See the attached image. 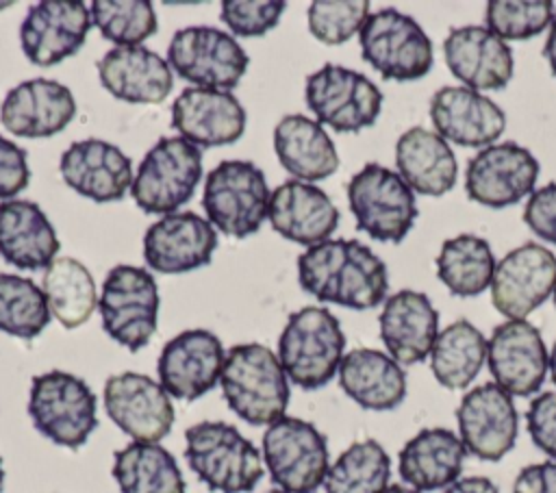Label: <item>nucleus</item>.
<instances>
[{"instance_id": "nucleus-35", "label": "nucleus", "mask_w": 556, "mask_h": 493, "mask_svg": "<svg viewBox=\"0 0 556 493\" xmlns=\"http://www.w3.org/2000/svg\"><path fill=\"white\" fill-rule=\"evenodd\" d=\"M113 478L122 493H185L176 458L159 443L132 441L113 456Z\"/></svg>"}, {"instance_id": "nucleus-44", "label": "nucleus", "mask_w": 556, "mask_h": 493, "mask_svg": "<svg viewBox=\"0 0 556 493\" xmlns=\"http://www.w3.org/2000/svg\"><path fill=\"white\" fill-rule=\"evenodd\" d=\"M285 9L282 0H224L219 17L237 37H261L280 22Z\"/></svg>"}, {"instance_id": "nucleus-30", "label": "nucleus", "mask_w": 556, "mask_h": 493, "mask_svg": "<svg viewBox=\"0 0 556 493\" xmlns=\"http://www.w3.org/2000/svg\"><path fill=\"white\" fill-rule=\"evenodd\" d=\"M467 450L450 428H424L410 437L397 456V471L406 486L424 491H445L460 478Z\"/></svg>"}, {"instance_id": "nucleus-47", "label": "nucleus", "mask_w": 556, "mask_h": 493, "mask_svg": "<svg viewBox=\"0 0 556 493\" xmlns=\"http://www.w3.org/2000/svg\"><path fill=\"white\" fill-rule=\"evenodd\" d=\"M30 167L26 150L0 135V200H13L26 189Z\"/></svg>"}, {"instance_id": "nucleus-13", "label": "nucleus", "mask_w": 556, "mask_h": 493, "mask_svg": "<svg viewBox=\"0 0 556 493\" xmlns=\"http://www.w3.org/2000/svg\"><path fill=\"white\" fill-rule=\"evenodd\" d=\"M167 63L178 76L202 89L228 91L245 74L250 56L226 30L187 26L174 33L167 46Z\"/></svg>"}, {"instance_id": "nucleus-4", "label": "nucleus", "mask_w": 556, "mask_h": 493, "mask_svg": "<svg viewBox=\"0 0 556 493\" xmlns=\"http://www.w3.org/2000/svg\"><path fill=\"white\" fill-rule=\"evenodd\" d=\"M185 458L215 493H248L263 478L261 452L226 421H200L187 428Z\"/></svg>"}, {"instance_id": "nucleus-22", "label": "nucleus", "mask_w": 556, "mask_h": 493, "mask_svg": "<svg viewBox=\"0 0 556 493\" xmlns=\"http://www.w3.org/2000/svg\"><path fill=\"white\" fill-rule=\"evenodd\" d=\"M443 54L452 76L467 89L500 91L513 78V50L486 26L452 28Z\"/></svg>"}, {"instance_id": "nucleus-41", "label": "nucleus", "mask_w": 556, "mask_h": 493, "mask_svg": "<svg viewBox=\"0 0 556 493\" xmlns=\"http://www.w3.org/2000/svg\"><path fill=\"white\" fill-rule=\"evenodd\" d=\"M91 22L117 46H139L156 33V13L148 0H96Z\"/></svg>"}, {"instance_id": "nucleus-33", "label": "nucleus", "mask_w": 556, "mask_h": 493, "mask_svg": "<svg viewBox=\"0 0 556 493\" xmlns=\"http://www.w3.org/2000/svg\"><path fill=\"white\" fill-rule=\"evenodd\" d=\"M395 167L404 182L421 195H445L458 176L450 143L434 130L413 126L395 143Z\"/></svg>"}, {"instance_id": "nucleus-26", "label": "nucleus", "mask_w": 556, "mask_h": 493, "mask_svg": "<svg viewBox=\"0 0 556 493\" xmlns=\"http://www.w3.org/2000/svg\"><path fill=\"white\" fill-rule=\"evenodd\" d=\"M267 217L278 235L306 248L328 241L341 219L324 189L295 178L271 191Z\"/></svg>"}, {"instance_id": "nucleus-45", "label": "nucleus", "mask_w": 556, "mask_h": 493, "mask_svg": "<svg viewBox=\"0 0 556 493\" xmlns=\"http://www.w3.org/2000/svg\"><path fill=\"white\" fill-rule=\"evenodd\" d=\"M526 426L532 443L556 460V391H543L532 397L526 410Z\"/></svg>"}, {"instance_id": "nucleus-43", "label": "nucleus", "mask_w": 556, "mask_h": 493, "mask_svg": "<svg viewBox=\"0 0 556 493\" xmlns=\"http://www.w3.org/2000/svg\"><path fill=\"white\" fill-rule=\"evenodd\" d=\"M308 30L326 46L352 39L369 17L367 0H315L308 7Z\"/></svg>"}, {"instance_id": "nucleus-15", "label": "nucleus", "mask_w": 556, "mask_h": 493, "mask_svg": "<svg viewBox=\"0 0 556 493\" xmlns=\"http://www.w3.org/2000/svg\"><path fill=\"white\" fill-rule=\"evenodd\" d=\"M456 421L467 454L480 460L497 463L515 447L519 415L513 395L495 382L469 389L456 408Z\"/></svg>"}, {"instance_id": "nucleus-46", "label": "nucleus", "mask_w": 556, "mask_h": 493, "mask_svg": "<svg viewBox=\"0 0 556 493\" xmlns=\"http://www.w3.org/2000/svg\"><path fill=\"white\" fill-rule=\"evenodd\" d=\"M523 222L539 239L556 245V182H547L530 193Z\"/></svg>"}, {"instance_id": "nucleus-16", "label": "nucleus", "mask_w": 556, "mask_h": 493, "mask_svg": "<svg viewBox=\"0 0 556 493\" xmlns=\"http://www.w3.org/2000/svg\"><path fill=\"white\" fill-rule=\"evenodd\" d=\"M556 289V254L528 241L513 248L495 265L491 302L508 319H526Z\"/></svg>"}, {"instance_id": "nucleus-37", "label": "nucleus", "mask_w": 556, "mask_h": 493, "mask_svg": "<svg viewBox=\"0 0 556 493\" xmlns=\"http://www.w3.org/2000/svg\"><path fill=\"white\" fill-rule=\"evenodd\" d=\"M41 291L48 300L50 315L63 328L83 326L100 300L89 269L70 256H56L43 269Z\"/></svg>"}, {"instance_id": "nucleus-7", "label": "nucleus", "mask_w": 556, "mask_h": 493, "mask_svg": "<svg viewBox=\"0 0 556 493\" xmlns=\"http://www.w3.org/2000/svg\"><path fill=\"white\" fill-rule=\"evenodd\" d=\"M358 41L363 59L387 80H419L432 69L430 37L415 17L393 7L369 13Z\"/></svg>"}, {"instance_id": "nucleus-38", "label": "nucleus", "mask_w": 556, "mask_h": 493, "mask_svg": "<svg viewBox=\"0 0 556 493\" xmlns=\"http://www.w3.org/2000/svg\"><path fill=\"white\" fill-rule=\"evenodd\" d=\"M434 263L439 280L458 298H473L491 287L497 265L489 241L469 232L445 239Z\"/></svg>"}, {"instance_id": "nucleus-6", "label": "nucleus", "mask_w": 556, "mask_h": 493, "mask_svg": "<svg viewBox=\"0 0 556 493\" xmlns=\"http://www.w3.org/2000/svg\"><path fill=\"white\" fill-rule=\"evenodd\" d=\"M269 198L261 167L250 161H222L206 176L202 208L222 235L243 239L267 219Z\"/></svg>"}, {"instance_id": "nucleus-1", "label": "nucleus", "mask_w": 556, "mask_h": 493, "mask_svg": "<svg viewBox=\"0 0 556 493\" xmlns=\"http://www.w3.org/2000/svg\"><path fill=\"white\" fill-rule=\"evenodd\" d=\"M300 287L319 302L356 311L382 304L389 289L387 265L356 239H328L298 256Z\"/></svg>"}, {"instance_id": "nucleus-3", "label": "nucleus", "mask_w": 556, "mask_h": 493, "mask_svg": "<svg viewBox=\"0 0 556 493\" xmlns=\"http://www.w3.org/2000/svg\"><path fill=\"white\" fill-rule=\"evenodd\" d=\"M343 350L341 324L324 306L291 313L278 339V361L287 378L306 391L321 389L337 376Z\"/></svg>"}, {"instance_id": "nucleus-25", "label": "nucleus", "mask_w": 556, "mask_h": 493, "mask_svg": "<svg viewBox=\"0 0 556 493\" xmlns=\"http://www.w3.org/2000/svg\"><path fill=\"white\" fill-rule=\"evenodd\" d=\"M172 126L198 148L235 143L245 130V111L230 91L189 87L172 104Z\"/></svg>"}, {"instance_id": "nucleus-50", "label": "nucleus", "mask_w": 556, "mask_h": 493, "mask_svg": "<svg viewBox=\"0 0 556 493\" xmlns=\"http://www.w3.org/2000/svg\"><path fill=\"white\" fill-rule=\"evenodd\" d=\"M543 56L556 78V17L554 22L549 24V33H547V39H545V46H543Z\"/></svg>"}, {"instance_id": "nucleus-2", "label": "nucleus", "mask_w": 556, "mask_h": 493, "mask_svg": "<svg viewBox=\"0 0 556 493\" xmlns=\"http://www.w3.org/2000/svg\"><path fill=\"white\" fill-rule=\"evenodd\" d=\"M219 384L230 410L243 421L269 426L285 417L291 395L289 378L267 345H232L226 352Z\"/></svg>"}, {"instance_id": "nucleus-40", "label": "nucleus", "mask_w": 556, "mask_h": 493, "mask_svg": "<svg viewBox=\"0 0 556 493\" xmlns=\"http://www.w3.org/2000/svg\"><path fill=\"white\" fill-rule=\"evenodd\" d=\"M50 321L43 291L24 276L0 274V330L20 339H35Z\"/></svg>"}, {"instance_id": "nucleus-48", "label": "nucleus", "mask_w": 556, "mask_h": 493, "mask_svg": "<svg viewBox=\"0 0 556 493\" xmlns=\"http://www.w3.org/2000/svg\"><path fill=\"white\" fill-rule=\"evenodd\" d=\"M513 493H556V460L523 467L513 482Z\"/></svg>"}, {"instance_id": "nucleus-31", "label": "nucleus", "mask_w": 556, "mask_h": 493, "mask_svg": "<svg viewBox=\"0 0 556 493\" xmlns=\"http://www.w3.org/2000/svg\"><path fill=\"white\" fill-rule=\"evenodd\" d=\"M59 252V237L48 215L30 200L0 202V254L17 269H46Z\"/></svg>"}, {"instance_id": "nucleus-32", "label": "nucleus", "mask_w": 556, "mask_h": 493, "mask_svg": "<svg viewBox=\"0 0 556 493\" xmlns=\"http://www.w3.org/2000/svg\"><path fill=\"white\" fill-rule=\"evenodd\" d=\"M337 376L343 393L365 410H393L406 397L402 365L374 347L350 350Z\"/></svg>"}, {"instance_id": "nucleus-53", "label": "nucleus", "mask_w": 556, "mask_h": 493, "mask_svg": "<svg viewBox=\"0 0 556 493\" xmlns=\"http://www.w3.org/2000/svg\"><path fill=\"white\" fill-rule=\"evenodd\" d=\"M4 486V467H2V458H0V491Z\"/></svg>"}, {"instance_id": "nucleus-39", "label": "nucleus", "mask_w": 556, "mask_h": 493, "mask_svg": "<svg viewBox=\"0 0 556 493\" xmlns=\"http://www.w3.org/2000/svg\"><path fill=\"white\" fill-rule=\"evenodd\" d=\"M391 478V458L376 439L348 445L328 467L326 493H384Z\"/></svg>"}, {"instance_id": "nucleus-9", "label": "nucleus", "mask_w": 556, "mask_h": 493, "mask_svg": "<svg viewBox=\"0 0 556 493\" xmlns=\"http://www.w3.org/2000/svg\"><path fill=\"white\" fill-rule=\"evenodd\" d=\"M200 178L202 150L182 137H163L139 163L130 193L141 211L169 215L191 200Z\"/></svg>"}, {"instance_id": "nucleus-36", "label": "nucleus", "mask_w": 556, "mask_h": 493, "mask_svg": "<svg viewBox=\"0 0 556 493\" xmlns=\"http://www.w3.org/2000/svg\"><path fill=\"white\" fill-rule=\"evenodd\" d=\"M428 358L441 387L450 391L467 389L486 361V339L471 321L456 319L439 332Z\"/></svg>"}, {"instance_id": "nucleus-14", "label": "nucleus", "mask_w": 556, "mask_h": 493, "mask_svg": "<svg viewBox=\"0 0 556 493\" xmlns=\"http://www.w3.org/2000/svg\"><path fill=\"white\" fill-rule=\"evenodd\" d=\"M541 165L536 156L515 143H493L478 150L469 159L465 172V191L469 200L489 206L504 208L521 202L534 191Z\"/></svg>"}, {"instance_id": "nucleus-55", "label": "nucleus", "mask_w": 556, "mask_h": 493, "mask_svg": "<svg viewBox=\"0 0 556 493\" xmlns=\"http://www.w3.org/2000/svg\"><path fill=\"white\" fill-rule=\"evenodd\" d=\"M554 306H556V289H554Z\"/></svg>"}, {"instance_id": "nucleus-10", "label": "nucleus", "mask_w": 556, "mask_h": 493, "mask_svg": "<svg viewBox=\"0 0 556 493\" xmlns=\"http://www.w3.org/2000/svg\"><path fill=\"white\" fill-rule=\"evenodd\" d=\"M263 460L271 482L287 493H315L330 467L326 437L311 421L287 415L263 432Z\"/></svg>"}, {"instance_id": "nucleus-54", "label": "nucleus", "mask_w": 556, "mask_h": 493, "mask_svg": "<svg viewBox=\"0 0 556 493\" xmlns=\"http://www.w3.org/2000/svg\"><path fill=\"white\" fill-rule=\"evenodd\" d=\"M267 493H287V491H282V489H271V491H267Z\"/></svg>"}, {"instance_id": "nucleus-20", "label": "nucleus", "mask_w": 556, "mask_h": 493, "mask_svg": "<svg viewBox=\"0 0 556 493\" xmlns=\"http://www.w3.org/2000/svg\"><path fill=\"white\" fill-rule=\"evenodd\" d=\"M91 28V13L80 0H41L20 26L22 52L35 65L48 67L76 54Z\"/></svg>"}, {"instance_id": "nucleus-21", "label": "nucleus", "mask_w": 556, "mask_h": 493, "mask_svg": "<svg viewBox=\"0 0 556 493\" xmlns=\"http://www.w3.org/2000/svg\"><path fill=\"white\" fill-rule=\"evenodd\" d=\"M217 248V232L208 219L185 211L154 222L143 237V258L161 274H182L208 265Z\"/></svg>"}, {"instance_id": "nucleus-5", "label": "nucleus", "mask_w": 556, "mask_h": 493, "mask_svg": "<svg viewBox=\"0 0 556 493\" xmlns=\"http://www.w3.org/2000/svg\"><path fill=\"white\" fill-rule=\"evenodd\" d=\"M28 415L46 439L76 450L98 428V400L83 378L52 369L33 378Z\"/></svg>"}, {"instance_id": "nucleus-12", "label": "nucleus", "mask_w": 556, "mask_h": 493, "mask_svg": "<svg viewBox=\"0 0 556 493\" xmlns=\"http://www.w3.org/2000/svg\"><path fill=\"white\" fill-rule=\"evenodd\" d=\"M306 106L319 124L337 132H358L374 126L382 111V91L365 74L326 63L306 78Z\"/></svg>"}, {"instance_id": "nucleus-42", "label": "nucleus", "mask_w": 556, "mask_h": 493, "mask_svg": "<svg viewBox=\"0 0 556 493\" xmlns=\"http://www.w3.org/2000/svg\"><path fill=\"white\" fill-rule=\"evenodd\" d=\"M552 0H491L484 7L486 28L504 41L536 37L554 22Z\"/></svg>"}, {"instance_id": "nucleus-23", "label": "nucleus", "mask_w": 556, "mask_h": 493, "mask_svg": "<svg viewBox=\"0 0 556 493\" xmlns=\"http://www.w3.org/2000/svg\"><path fill=\"white\" fill-rule=\"evenodd\" d=\"M430 119L434 132L463 148L493 146L506 128L504 109L467 87H441L430 98Z\"/></svg>"}, {"instance_id": "nucleus-34", "label": "nucleus", "mask_w": 556, "mask_h": 493, "mask_svg": "<svg viewBox=\"0 0 556 493\" xmlns=\"http://www.w3.org/2000/svg\"><path fill=\"white\" fill-rule=\"evenodd\" d=\"M274 150L280 165L295 180L315 182L332 176L339 167V154L317 119L306 115H285L274 128Z\"/></svg>"}, {"instance_id": "nucleus-18", "label": "nucleus", "mask_w": 556, "mask_h": 493, "mask_svg": "<svg viewBox=\"0 0 556 493\" xmlns=\"http://www.w3.org/2000/svg\"><path fill=\"white\" fill-rule=\"evenodd\" d=\"M224 358L226 352L217 334L204 328L182 330L161 350L159 382L172 397L193 402L219 382Z\"/></svg>"}, {"instance_id": "nucleus-24", "label": "nucleus", "mask_w": 556, "mask_h": 493, "mask_svg": "<svg viewBox=\"0 0 556 493\" xmlns=\"http://www.w3.org/2000/svg\"><path fill=\"white\" fill-rule=\"evenodd\" d=\"M67 187L93 202H117L132 187V163L113 143L102 139L74 141L59 161Z\"/></svg>"}, {"instance_id": "nucleus-28", "label": "nucleus", "mask_w": 556, "mask_h": 493, "mask_svg": "<svg viewBox=\"0 0 556 493\" xmlns=\"http://www.w3.org/2000/svg\"><path fill=\"white\" fill-rule=\"evenodd\" d=\"M2 124L17 137H52L76 115L72 91L50 78H33L15 85L0 106Z\"/></svg>"}, {"instance_id": "nucleus-27", "label": "nucleus", "mask_w": 556, "mask_h": 493, "mask_svg": "<svg viewBox=\"0 0 556 493\" xmlns=\"http://www.w3.org/2000/svg\"><path fill=\"white\" fill-rule=\"evenodd\" d=\"M378 326L387 354L400 365H415L430 356L439 337V313L426 293L400 289L384 300Z\"/></svg>"}, {"instance_id": "nucleus-17", "label": "nucleus", "mask_w": 556, "mask_h": 493, "mask_svg": "<svg viewBox=\"0 0 556 493\" xmlns=\"http://www.w3.org/2000/svg\"><path fill=\"white\" fill-rule=\"evenodd\" d=\"M547 363L543 337L528 319H508L495 326L486 341V365L493 382L513 397L539 393Z\"/></svg>"}, {"instance_id": "nucleus-52", "label": "nucleus", "mask_w": 556, "mask_h": 493, "mask_svg": "<svg viewBox=\"0 0 556 493\" xmlns=\"http://www.w3.org/2000/svg\"><path fill=\"white\" fill-rule=\"evenodd\" d=\"M384 493H419V491H415V489H410L406 484H389Z\"/></svg>"}, {"instance_id": "nucleus-29", "label": "nucleus", "mask_w": 556, "mask_h": 493, "mask_svg": "<svg viewBox=\"0 0 556 493\" xmlns=\"http://www.w3.org/2000/svg\"><path fill=\"white\" fill-rule=\"evenodd\" d=\"M98 76L113 98L132 104H159L174 87L169 63L146 46H115L98 61Z\"/></svg>"}, {"instance_id": "nucleus-49", "label": "nucleus", "mask_w": 556, "mask_h": 493, "mask_svg": "<svg viewBox=\"0 0 556 493\" xmlns=\"http://www.w3.org/2000/svg\"><path fill=\"white\" fill-rule=\"evenodd\" d=\"M443 493H500V489L491 478L465 476L452 482Z\"/></svg>"}, {"instance_id": "nucleus-19", "label": "nucleus", "mask_w": 556, "mask_h": 493, "mask_svg": "<svg viewBox=\"0 0 556 493\" xmlns=\"http://www.w3.org/2000/svg\"><path fill=\"white\" fill-rule=\"evenodd\" d=\"M104 408L113 424L135 441L159 443L174 426L169 393L143 374L111 376L104 382Z\"/></svg>"}, {"instance_id": "nucleus-51", "label": "nucleus", "mask_w": 556, "mask_h": 493, "mask_svg": "<svg viewBox=\"0 0 556 493\" xmlns=\"http://www.w3.org/2000/svg\"><path fill=\"white\" fill-rule=\"evenodd\" d=\"M547 369L552 374V382L556 384V341L552 345V352H549V363H547Z\"/></svg>"}, {"instance_id": "nucleus-11", "label": "nucleus", "mask_w": 556, "mask_h": 493, "mask_svg": "<svg viewBox=\"0 0 556 493\" xmlns=\"http://www.w3.org/2000/svg\"><path fill=\"white\" fill-rule=\"evenodd\" d=\"M104 332L130 352L148 345L156 332L159 287L154 276L135 265L113 267L98 300Z\"/></svg>"}, {"instance_id": "nucleus-8", "label": "nucleus", "mask_w": 556, "mask_h": 493, "mask_svg": "<svg viewBox=\"0 0 556 493\" xmlns=\"http://www.w3.org/2000/svg\"><path fill=\"white\" fill-rule=\"evenodd\" d=\"M348 202L356 228L376 241L400 243L419 215L415 191L380 163H367L350 178Z\"/></svg>"}]
</instances>
